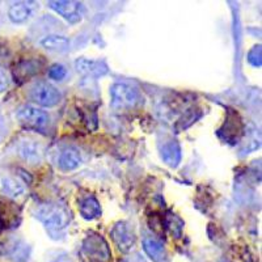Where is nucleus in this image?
<instances>
[{"label": "nucleus", "mask_w": 262, "mask_h": 262, "mask_svg": "<svg viewBox=\"0 0 262 262\" xmlns=\"http://www.w3.org/2000/svg\"><path fill=\"white\" fill-rule=\"evenodd\" d=\"M36 217L45 224L46 228L54 231L64 229L71 221L70 212L64 207L55 203H45L39 206L36 211Z\"/></svg>", "instance_id": "1"}, {"label": "nucleus", "mask_w": 262, "mask_h": 262, "mask_svg": "<svg viewBox=\"0 0 262 262\" xmlns=\"http://www.w3.org/2000/svg\"><path fill=\"white\" fill-rule=\"evenodd\" d=\"M112 107L114 111L121 112L126 109H133L138 105L140 97L135 88L125 83H117L112 86Z\"/></svg>", "instance_id": "2"}, {"label": "nucleus", "mask_w": 262, "mask_h": 262, "mask_svg": "<svg viewBox=\"0 0 262 262\" xmlns=\"http://www.w3.org/2000/svg\"><path fill=\"white\" fill-rule=\"evenodd\" d=\"M83 253L92 262H109L112 259L111 248L101 235L91 233L83 242Z\"/></svg>", "instance_id": "3"}, {"label": "nucleus", "mask_w": 262, "mask_h": 262, "mask_svg": "<svg viewBox=\"0 0 262 262\" xmlns=\"http://www.w3.org/2000/svg\"><path fill=\"white\" fill-rule=\"evenodd\" d=\"M17 118L24 127L30 130H42L49 123V114L33 105H24L17 112Z\"/></svg>", "instance_id": "4"}, {"label": "nucleus", "mask_w": 262, "mask_h": 262, "mask_svg": "<svg viewBox=\"0 0 262 262\" xmlns=\"http://www.w3.org/2000/svg\"><path fill=\"white\" fill-rule=\"evenodd\" d=\"M30 98L41 106L51 107L59 104L62 96L54 85L46 81H38L33 85L30 91Z\"/></svg>", "instance_id": "5"}, {"label": "nucleus", "mask_w": 262, "mask_h": 262, "mask_svg": "<svg viewBox=\"0 0 262 262\" xmlns=\"http://www.w3.org/2000/svg\"><path fill=\"white\" fill-rule=\"evenodd\" d=\"M49 7L55 12L70 21L71 24H76L83 18V6L79 2L72 0H58V2H49Z\"/></svg>", "instance_id": "6"}, {"label": "nucleus", "mask_w": 262, "mask_h": 262, "mask_svg": "<svg viewBox=\"0 0 262 262\" xmlns=\"http://www.w3.org/2000/svg\"><path fill=\"white\" fill-rule=\"evenodd\" d=\"M112 237L114 243L122 252H128L135 244V236L125 222H119L112 229Z\"/></svg>", "instance_id": "7"}, {"label": "nucleus", "mask_w": 262, "mask_h": 262, "mask_svg": "<svg viewBox=\"0 0 262 262\" xmlns=\"http://www.w3.org/2000/svg\"><path fill=\"white\" fill-rule=\"evenodd\" d=\"M18 154H20V156L24 160L29 161L32 164H36L41 161V159L43 158L45 148H43L41 142L28 138V139L23 140L18 144Z\"/></svg>", "instance_id": "8"}, {"label": "nucleus", "mask_w": 262, "mask_h": 262, "mask_svg": "<svg viewBox=\"0 0 262 262\" xmlns=\"http://www.w3.org/2000/svg\"><path fill=\"white\" fill-rule=\"evenodd\" d=\"M75 67L79 74L84 75V76H90V78H98L102 76L107 72V66L104 62L93 59H85V58H80L75 62Z\"/></svg>", "instance_id": "9"}, {"label": "nucleus", "mask_w": 262, "mask_h": 262, "mask_svg": "<svg viewBox=\"0 0 262 262\" xmlns=\"http://www.w3.org/2000/svg\"><path fill=\"white\" fill-rule=\"evenodd\" d=\"M59 167L63 170H74L81 164V156L79 149L75 147H69L60 154L59 156Z\"/></svg>", "instance_id": "10"}, {"label": "nucleus", "mask_w": 262, "mask_h": 262, "mask_svg": "<svg viewBox=\"0 0 262 262\" xmlns=\"http://www.w3.org/2000/svg\"><path fill=\"white\" fill-rule=\"evenodd\" d=\"M80 215L85 221H93L101 215V206L95 196H86L80 202Z\"/></svg>", "instance_id": "11"}, {"label": "nucleus", "mask_w": 262, "mask_h": 262, "mask_svg": "<svg viewBox=\"0 0 262 262\" xmlns=\"http://www.w3.org/2000/svg\"><path fill=\"white\" fill-rule=\"evenodd\" d=\"M143 249L152 261L160 262L165 257V249H164L163 244L155 238H144Z\"/></svg>", "instance_id": "12"}, {"label": "nucleus", "mask_w": 262, "mask_h": 262, "mask_svg": "<svg viewBox=\"0 0 262 262\" xmlns=\"http://www.w3.org/2000/svg\"><path fill=\"white\" fill-rule=\"evenodd\" d=\"M161 158L170 167H177L181 161V148L176 142H170L161 149Z\"/></svg>", "instance_id": "13"}, {"label": "nucleus", "mask_w": 262, "mask_h": 262, "mask_svg": "<svg viewBox=\"0 0 262 262\" xmlns=\"http://www.w3.org/2000/svg\"><path fill=\"white\" fill-rule=\"evenodd\" d=\"M8 16L9 20L12 23L21 24V23H25L32 16V11L25 3H15L9 7Z\"/></svg>", "instance_id": "14"}, {"label": "nucleus", "mask_w": 262, "mask_h": 262, "mask_svg": "<svg viewBox=\"0 0 262 262\" xmlns=\"http://www.w3.org/2000/svg\"><path fill=\"white\" fill-rule=\"evenodd\" d=\"M41 45L50 51H64L69 49L70 41L69 38H66L63 36H58V34H51V36L45 37L41 41Z\"/></svg>", "instance_id": "15"}, {"label": "nucleus", "mask_w": 262, "mask_h": 262, "mask_svg": "<svg viewBox=\"0 0 262 262\" xmlns=\"http://www.w3.org/2000/svg\"><path fill=\"white\" fill-rule=\"evenodd\" d=\"M3 188H4V191L7 193V195L13 196V198L21 195L25 190L24 185L21 184L18 180L12 179V177H8V179L3 180Z\"/></svg>", "instance_id": "16"}, {"label": "nucleus", "mask_w": 262, "mask_h": 262, "mask_svg": "<svg viewBox=\"0 0 262 262\" xmlns=\"http://www.w3.org/2000/svg\"><path fill=\"white\" fill-rule=\"evenodd\" d=\"M37 72H38V69H37L36 66H33L32 62H23L15 70V76H18L21 79H27V75L28 78H29L32 75L37 74Z\"/></svg>", "instance_id": "17"}, {"label": "nucleus", "mask_w": 262, "mask_h": 262, "mask_svg": "<svg viewBox=\"0 0 262 262\" xmlns=\"http://www.w3.org/2000/svg\"><path fill=\"white\" fill-rule=\"evenodd\" d=\"M49 76L54 80H63L66 76V69L62 64H54L51 66L50 70H49Z\"/></svg>", "instance_id": "18"}, {"label": "nucleus", "mask_w": 262, "mask_h": 262, "mask_svg": "<svg viewBox=\"0 0 262 262\" xmlns=\"http://www.w3.org/2000/svg\"><path fill=\"white\" fill-rule=\"evenodd\" d=\"M7 86H8V78H7V74L3 70H0V92L6 91Z\"/></svg>", "instance_id": "19"}, {"label": "nucleus", "mask_w": 262, "mask_h": 262, "mask_svg": "<svg viewBox=\"0 0 262 262\" xmlns=\"http://www.w3.org/2000/svg\"><path fill=\"white\" fill-rule=\"evenodd\" d=\"M2 229H3V226H2V222H0V232H2Z\"/></svg>", "instance_id": "20"}]
</instances>
